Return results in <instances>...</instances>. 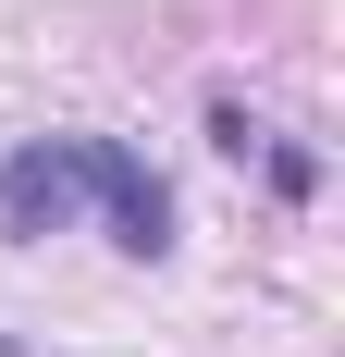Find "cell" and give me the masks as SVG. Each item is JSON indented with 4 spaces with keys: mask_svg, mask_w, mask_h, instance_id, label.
I'll return each instance as SVG.
<instances>
[{
    "mask_svg": "<svg viewBox=\"0 0 345 357\" xmlns=\"http://www.w3.org/2000/svg\"><path fill=\"white\" fill-rule=\"evenodd\" d=\"M210 148H222V160H259V148H272V136H259V123H247L235 99H210Z\"/></svg>",
    "mask_w": 345,
    "mask_h": 357,
    "instance_id": "3",
    "label": "cell"
},
{
    "mask_svg": "<svg viewBox=\"0 0 345 357\" xmlns=\"http://www.w3.org/2000/svg\"><path fill=\"white\" fill-rule=\"evenodd\" d=\"M74 173H87V210L111 222L124 259H172V185L148 173L124 136H74Z\"/></svg>",
    "mask_w": 345,
    "mask_h": 357,
    "instance_id": "1",
    "label": "cell"
},
{
    "mask_svg": "<svg viewBox=\"0 0 345 357\" xmlns=\"http://www.w3.org/2000/svg\"><path fill=\"white\" fill-rule=\"evenodd\" d=\"M74 210H87L74 136H25L13 160H0V234H13V247H37V234H74Z\"/></svg>",
    "mask_w": 345,
    "mask_h": 357,
    "instance_id": "2",
    "label": "cell"
},
{
    "mask_svg": "<svg viewBox=\"0 0 345 357\" xmlns=\"http://www.w3.org/2000/svg\"><path fill=\"white\" fill-rule=\"evenodd\" d=\"M259 160H272V185H284V197H321V160H309V148H259Z\"/></svg>",
    "mask_w": 345,
    "mask_h": 357,
    "instance_id": "4",
    "label": "cell"
}]
</instances>
